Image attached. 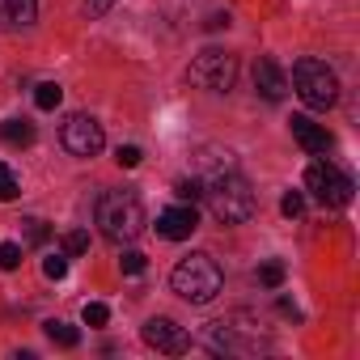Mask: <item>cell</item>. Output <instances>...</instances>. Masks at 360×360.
<instances>
[{
    "label": "cell",
    "mask_w": 360,
    "mask_h": 360,
    "mask_svg": "<svg viewBox=\"0 0 360 360\" xmlns=\"http://www.w3.org/2000/svg\"><path fill=\"white\" fill-rule=\"evenodd\" d=\"M94 221H98L102 238L115 242V246H127L144 233V208L131 191H106L94 208Z\"/></svg>",
    "instance_id": "6da1fadb"
},
{
    "label": "cell",
    "mask_w": 360,
    "mask_h": 360,
    "mask_svg": "<svg viewBox=\"0 0 360 360\" xmlns=\"http://www.w3.org/2000/svg\"><path fill=\"white\" fill-rule=\"evenodd\" d=\"M169 288L183 301H191V305H208L225 288V276H221L212 255H187V259H178V267L169 271Z\"/></svg>",
    "instance_id": "7a4b0ae2"
},
{
    "label": "cell",
    "mask_w": 360,
    "mask_h": 360,
    "mask_svg": "<svg viewBox=\"0 0 360 360\" xmlns=\"http://www.w3.org/2000/svg\"><path fill=\"white\" fill-rule=\"evenodd\" d=\"M204 200H208V208H212V217L221 225H242L259 208L250 183H246V178H238V174H217L212 183L204 187Z\"/></svg>",
    "instance_id": "3957f363"
},
{
    "label": "cell",
    "mask_w": 360,
    "mask_h": 360,
    "mask_svg": "<svg viewBox=\"0 0 360 360\" xmlns=\"http://www.w3.org/2000/svg\"><path fill=\"white\" fill-rule=\"evenodd\" d=\"M292 89L309 110H330L339 102V77L322 60H309V56L292 64Z\"/></svg>",
    "instance_id": "277c9868"
},
{
    "label": "cell",
    "mask_w": 360,
    "mask_h": 360,
    "mask_svg": "<svg viewBox=\"0 0 360 360\" xmlns=\"http://www.w3.org/2000/svg\"><path fill=\"white\" fill-rule=\"evenodd\" d=\"M305 191H309L318 204H326V208H347L356 183H352V178H347L339 165H330V161H314V165L305 169Z\"/></svg>",
    "instance_id": "5b68a950"
},
{
    "label": "cell",
    "mask_w": 360,
    "mask_h": 360,
    "mask_svg": "<svg viewBox=\"0 0 360 360\" xmlns=\"http://www.w3.org/2000/svg\"><path fill=\"white\" fill-rule=\"evenodd\" d=\"M191 81L200 89H212V94H229L233 81H238V56L233 51H221V47H208L191 60Z\"/></svg>",
    "instance_id": "8992f818"
},
{
    "label": "cell",
    "mask_w": 360,
    "mask_h": 360,
    "mask_svg": "<svg viewBox=\"0 0 360 360\" xmlns=\"http://www.w3.org/2000/svg\"><path fill=\"white\" fill-rule=\"evenodd\" d=\"M60 140H64V148H68L72 157H98L102 144H106V131H102V123H98L94 115H72V119L60 127Z\"/></svg>",
    "instance_id": "52a82bcc"
},
{
    "label": "cell",
    "mask_w": 360,
    "mask_h": 360,
    "mask_svg": "<svg viewBox=\"0 0 360 360\" xmlns=\"http://www.w3.org/2000/svg\"><path fill=\"white\" fill-rule=\"evenodd\" d=\"M140 335H144L148 347H157V352H165V356L191 352V335L178 326V322H169V318H148V322L140 326Z\"/></svg>",
    "instance_id": "ba28073f"
},
{
    "label": "cell",
    "mask_w": 360,
    "mask_h": 360,
    "mask_svg": "<svg viewBox=\"0 0 360 360\" xmlns=\"http://www.w3.org/2000/svg\"><path fill=\"white\" fill-rule=\"evenodd\" d=\"M195 229H200L195 204H178V208H165V212L157 217V233H161L165 242H183V238H191Z\"/></svg>",
    "instance_id": "9c48e42d"
},
{
    "label": "cell",
    "mask_w": 360,
    "mask_h": 360,
    "mask_svg": "<svg viewBox=\"0 0 360 360\" xmlns=\"http://www.w3.org/2000/svg\"><path fill=\"white\" fill-rule=\"evenodd\" d=\"M288 127H292V140H297L309 157H322V153L335 144V140H330V131H326L322 123H314L309 115H292V119H288Z\"/></svg>",
    "instance_id": "30bf717a"
},
{
    "label": "cell",
    "mask_w": 360,
    "mask_h": 360,
    "mask_svg": "<svg viewBox=\"0 0 360 360\" xmlns=\"http://www.w3.org/2000/svg\"><path fill=\"white\" fill-rule=\"evenodd\" d=\"M255 89H259L267 102H284V94H288V77L280 72L276 60H259V64H255Z\"/></svg>",
    "instance_id": "8fae6325"
},
{
    "label": "cell",
    "mask_w": 360,
    "mask_h": 360,
    "mask_svg": "<svg viewBox=\"0 0 360 360\" xmlns=\"http://www.w3.org/2000/svg\"><path fill=\"white\" fill-rule=\"evenodd\" d=\"M39 18V0H0V30H30Z\"/></svg>",
    "instance_id": "7c38bea8"
},
{
    "label": "cell",
    "mask_w": 360,
    "mask_h": 360,
    "mask_svg": "<svg viewBox=\"0 0 360 360\" xmlns=\"http://www.w3.org/2000/svg\"><path fill=\"white\" fill-rule=\"evenodd\" d=\"M0 140L13 144V148H26V144H34V123H26V119H5V123H0Z\"/></svg>",
    "instance_id": "4fadbf2b"
},
{
    "label": "cell",
    "mask_w": 360,
    "mask_h": 360,
    "mask_svg": "<svg viewBox=\"0 0 360 360\" xmlns=\"http://www.w3.org/2000/svg\"><path fill=\"white\" fill-rule=\"evenodd\" d=\"M43 330H47V339H51L56 347H77V343H81V330L68 326V322H47Z\"/></svg>",
    "instance_id": "5bb4252c"
},
{
    "label": "cell",
    "mask_w": 360,
    "mask_h": 360,
    "mask_svg": "<svg viewBox=\"0 0 360 360\" xmlns=\"http://www.w3.org/2000/svg\"><path fill=\"white\" fill-rule=\"evenodd\" d=\"M60 102H64V89H60L56 81H43V85L34 89V106H39V110H56Z\"/></svg>",
    "instance_id": "9a60e30c"
},
{
    "label": "cell",
    "mask_w": 360,
    "mask_h": 360,
    "mask_svg": "<svg viewBox=\"0 0 360 360\" xmlns=\"http://www.w3.org/2000/svg\"><path fill=\"white\" fill-rule=\"evenodd\" d=\"M22 195V183H18V174L0 161V204H9V200H18Z\"/></svg>",
    "instance_id": "2e32d148"
},
{
    "label": "cell",
    "mask_w": 360,
    "mask_h": 360,
    "mask_svg": "<svg viewBox=\"0 0 360 360\" xmlns=\"http://www.w3.org/2000/svg\"><path fill=\"white\" fill-rule=\"evenodd\" d=\"M22 238H26V246H43V242L51 238V229H47L39 217H26V221H22Z\"/></svg>",
    "instance_id": "e0dca14e"
},
{
    "label": "cell",
    "mask_w": 360,
    "mask_h": 360,
    "mask_svg": "<svg viewBox=\"0 0 360 360\" xmlns=\"http://www.w3.org/2000/svg\"><path fill=\"white\" fill-rule=\"evenodd\" d=\"M22 267V246L18 242H0V271H18Z\"/></svg>",
    "instance_id": "ac0fdd59"
},
{
    "label": "cell",
    "mask_w": 360,
    "mask_h": 360,
    "mask_svg": "<svg viewBox=\"0 0 360 360\" xmlns=\"http://www.w3.org/2000/svg\"><path fill=\"white\" fill-rule=\"evenodd\" d=\"M259 284H263V288H280V284H284V263H276V259L263 263V267H259Z\"/></svg>",
    "instance_id": "d6986e66"
},
{
    "label": "cell",
    "mask_w": 360,
    "mask_h": 360,
    "mask_svg": "<svg viewBox=\"0 0 360 360\" xmlns=\"http://www.w3.org/2000/svg\"><path fill=\"white\" fill-rule=\"evenodd\" d=\"M119 267H123V276H140V271L148 267V259H144L140 250H123V255H119Z\"/></svg>",
    "instance_id": "ffe728a7"
},
{
    "label": "cell",
    "mask_w": 360,
    "mask_h": 360,
    "mask_svg": "<svg viewBox=\"0 0 360 360\" xmlns=\"http://www.w3.org/2000/svg\"><path fill=\"white\" fill-rule=\"evenodd\" d=\"M81 318H85V326H106V318H110V309H106L102 301H85V309H81Z\"/></svg>",
    "instance_id": "44dd1931"
},
{
    "label": "cell",
    "mask_w": 360,
    "mask_h": 360,
    "mask_svg": "<svg viewBox=\"0 0 360 360\" xmlns=\"http://www.w3.org/2000/svg\"><path fill=\"white\" fill-rule=\"evenodd\" d=\"M280 212H284L288 221H297V217L305 212V195H301V191H288V195L280 200Z\"/></svg>",
    "instance_id": "7402d4cb"
},
{
    "label": "cell",
    "mask_w": 360,
    "mask_h": 360,
    "mask_svg": "<svg viewBox=\"0 0 360 360\" xmlns=\"http://www.w3.org/2000/svg\"><path fill=\"white\" fill-rule=\"evenodd\" d=\"M85 250H89V233H85V229L64 233V255H85Z\"/></svg>",
    "instance_id": "603a6c76"
},
{
    "label": "cell",
    "mask_w": 360,
    "mask_h": 360,
    "mask_svg": "<svg viewBox=\"0 0 360 360\" xmlns=\"http://www.w3.org/2000/svg\"><path fill=\"white\" fill-rule=\"evenodd\" d=\"M43 276H47V280H64V276H68V259H64V255H47V259H43Z\"/></svg>",
    "instance_id": "cb8c5ba5"
},
{
    "label": "cell",
    "mask_w": 360,
    "mask_h": 360,
    "mask_svg": "<svg viewBox=\"0 0 360 360\" xmlns=\"http://www.w3.org/2000/svg\"><path fill=\"white\" fill-rule=\"evenodd\" d=\"M174 195H178V200H183V204H195V200L204 195V187L195 183V178H183V183H178V187H174Z\"/></svg>",
    "instance_id": "d4e9b609"
},
{
    "label": "cell",
    "mask_w": 360,
    "mask_h": 360,
    "mask_svg": "<svg viewBox=\"0 0 360 360\" xmlns=\"http://www.w3.org/2000/svg\"><path fill=\"white\" fill-rule=\"evenodd\" d=\"M140 157H144V153H140L136 144H119V153H115V161H119L123 169H136V165H140Z\"/></svg>",
    "instance_id": "484cf974"
},
{
    "label": "cell",
    "mask_w": 360,
    "mask_h": 360,
    "mask_svg": "<svg viewBox=\"0 0 360 360\" xmlns=\"http://www.w3.org/2000/svg\"><path fill=\"white\" fill-rule=\"evenodd\" d=\"M110 5H115V0H85V13H89V18H102Z\"/></svg>",
    "instance_id": "4316f807"
},
{
    "label": "cell",
    "mask_w": 360,
    "mask_h": 360,
    "mask_svg": "<svg viewBox=\"0 0 360 360\" xmlns=\"http://www.w3.org/2000/svg\"><path fill=\"white\" fill-rule=\"evenodd\" d=\"M221 26H229V13H212L208 18V30H221Z\"/></svg>",
    "instance_id": "83f0119b"
}]
</instances>
